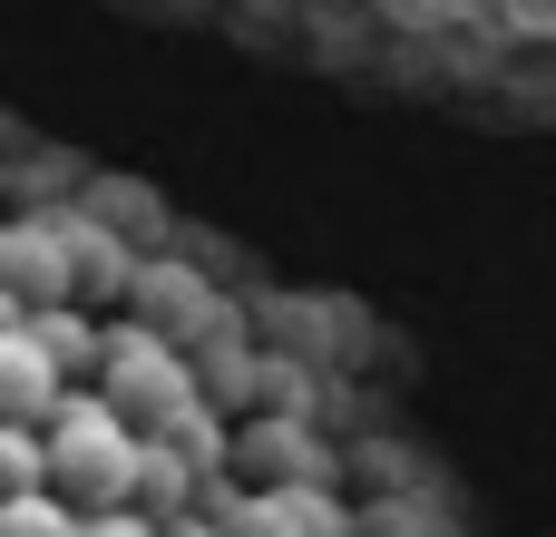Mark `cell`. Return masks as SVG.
I'll use <instances>...</instances> for the list:
<instances>
[{
	"label": "cell",
	"mask_w": 556,
	"mask_h": 537,
	"mask_svg": "<svg viewBox=\"0 0 556 537\" xmlns=\"http://www.w3.org/2000/svg\"><path fill=\"white\" fill-rule=\"evenodd\" d=\"M147 479V430L108 401V391H68L49 421V489L88 519H117Z\"/></svg>",
	"instance_id": "1"
},
{
	"label": "cell",
	"mask_w": 556,
	"mask_h": 537,
	"mask_svg": "<svg viewBox=\"0 0 556 537\" xmlns=\"http://www.w3.org/2000/svg\"><path fill=\"white\" fill-rule=\"evenodd\" d=\"M98 391L147 430V440H166V430H186V362L156 342V333H108V362H98Z\"/></svg>",
	"instance_id": "2"
},
{
	"label": "cell",
	"mask_w": 556,
	"mask_h": 537,
	"mask_svg": "<svg viewBox=\"0 0 556 537\" xmlns=\"http://www.w3.org/2000/svg\"><path fill=\"white\" fill-rule=\"evenodd\" d=\"M59 401H68V372L39 352V333H29V323H20V333H0V421L49 430V421H59Z\"/></svg>",
	"instance_id": "3"
},
{
	"label": "cell",
	"mask_w": 556,
	"mask_h": 537,
	"mask_svg": "<svg viewBox=\"0 0 556 537\" xmlns=\"http://www.w3.org/2000/svg\"><path fill=\"white\" fill-rule=\"evenodd\" d=\"M29 333H39V352L68 372V391H78V372H98L108 362V333L88 323V313H68V303H49V313H29Z\"/></svg>",
	"instance_id": "4"
},
{
	"label": "cell",
	"mask_w": 556,
	"mask_h": 537,
	"mask_svg": "<svg viewBox=\"0 0 556 537\" xmlns=\"http://www.w3.org/2000/svg\"><path fill=\"white\" fill-rule=\"evenodd\" d=\"M186 489H195V450H176V440H147V479H137V509L176 519V509H186Z\"/></svg>",
	"instance_id": "5"
},
{
	"label": "cell",
	"mask_w": 556,
	"mask_h": 537,
	"mask_svg": "<svg viewBox=\"0 0 556 537\" xmlns=\"http://www.w3.org/2000/svg\"><path fill=\"white\" fill-rule=\"evenodd\" d=\"M0 537H88V509H68L59 489H29V499H0Z\"/></svg>",
	"instance_id": "6"
},
{
	"label": "cell",
	"mask_w": 556,
	"mask_h": 537,
	"mask_svg": "<svg viewBox=\"0 0 556 537\" xmlns=\"http://www.w3.org/2000/svg\"><path fill=\"white\" fill-rule=\"evenodd\" d=\"M0 479H10V499L49 489V430H29V421H0Z\"/></svg>",
	"instance_id": "7"
},
{
	"label": "cell",
	"mask_w": 556,
	"mask_h": 537,
	"mask_svg": "<svg viewBox=\"0 0 556 537\" xmlns=\"http://www.w3.org/2000/svg\"><path fill=\"white\" fill-rule=\"evenodd\" d=\"M498 29L528 39V49H547L556 39V0H498Z\"/></svg>",
	"instance_id": "8"
},
{
	"label": "cell",
	"mask_w": 556,
	"mask_h": 537,
	"mask_svg": "<svg viewBox=\"0 0 556 537\" xmlns=\"http://www.w3.org/2000/svg\"><path fill=\"white\" fill-rule=\"evenodd\" d=\"M88 537H156V519H137V509H117V519H88Z\"/></svg>",
	"instance_id": "9"
}]
</instances>
